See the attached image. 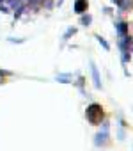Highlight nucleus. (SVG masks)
Listing matches in <instances>:
<instances>
[{
    "mask_svg": "<svg viewBox=\"0 0 133 151\" xmlns=\"http://www.w3.org/2000/svg\"><path fill=\"white\" fill-rule=\"evenodd\" d=\"M85 116L87 119L91 121V124H99L103 121V109L99 103H91L85 110Z\"/></svg>",
    "mask_w": 133,
    "mask_h": 151,
    "instance_id": "nucleus-1",
    "label": "nucleus"
},
{
    "mask_svg": "<svg viewBox=\"0 0 133 151\" xmlns=\"http://www.w3.org/2000/svg\"><path fill=\"white\" fill-rule=\"evenodd\" d=\"M87 7H89V0H75V4H73V11L77 14H85Z\"/></svg>",
    "mask_w": 133,
    "mask_h": 151,
    "instance_id": "nucleus-2",
    "label": "nucleus"
},
{
    "mask_svg": "<svg viewBox=\"0 0 133 151\" xmlns=\"http://www.w3.org/2000/svg\"><path fill=\"white\" fill-rule=\"evenodd\" d=\"M115 30L119 34V39L121 37H128V23L126 22H122V20L115 22Z\"/></svg>",
    "mask_w": 133,
    "mask_h": 151,
    "instance_id": "nucleus-3",
    "label": "nucleus"
},
{
    "mask_svg": "<svg viewBox=\"0 0 133 151\" xmlns=\"http://www.w3.org/2000/svg\"><path fill=\"white\" fill-rule=\"evenodd\" d=\"M131 37L128 36V37H121L119 39V48H121V53L124 55V53H129V48H131Z\"/></svg>",
    "mask_w": 133,
    "mask_h": 151,
    "instance_id": "nucleus-4",
    "label": "nucleus"
},
{
    "mask_svg": "<svg viewBox=\"0 0 133 151\" xmlns=\"http://www.w3.org/2000/svg\"><path fill=\"white\" fill-rule=\"evenodd\" d=\"M91 73H92V80H94V87L96 89H101V80H99V71L96 68L94 62H91Z\"/></svg>",
    "mask_w": 133,
    "mask_h": 151,
    "instance_id": "nucleus-5",
    "label": "nucleus"
},
{
    "mask_svg": "<svg viewBox=\"0 0 133 151\" xmlns=\"http://www.w3.org/2000/svg\"><path fill=\"white\" fill-rule=\"evenodd\" d=\"M107 139H108L107 130H105V132H99V133L96 135V139H94V144H96V146H105V144H107Z\"/></svg>",
    "mask_w": 133,
    "mask_h": 151,
    "instance_id": "nucleus-6",
    "label": "nucleus"
},
{
    "mask_svg": "<svg viewBox=\"0 0 133 151\" xmlns=\"http://www.w3.org/2000/svg\"><path fill=\"white\" fill-rule=\"evenodd\" d=\"M131 6H133V0H119V4H117V7L121 11H128V9H131Z\"/></svg>",
    "mask_w": 133,
    "mask_h": 151,
    "instance_id": "nucleus-7",
    "label": "nucleus"
},
{
    "mask_svg": "<svg viewBox=\"0 0 133 151\" xmlns=\"http://www.w3.org/2000/svg\"><path fill=\"white\" fill-rule=\"evenodd\" d=\"M55 80L60 82V84H69V82H71V75H68V73H60V75H57Z\"/></svg>",
    "mask_w": 133,
    "mask_h": 151,
    "instance_id": "nucleus-8",
    "label": "nucleus"
},
{
    "mask_svg": "<svg viewBox=\"0 0 133 151\" xmlns=\"http://www.w3.org/2000/svg\"><path fill=\"white\" fill-rule=\"evenodd\" d=\"M7 4H9V7L14 9V11H18L20 7L25 6V4H23V0H7Z\"/></svg>",
    "mask_w": 133,
    "mask_h": 151,
    "instance_id": "nucleus-9",
    "label": "nucleus"
},
{
    "mask_svg": "<svg viewBox=\"0 0 133 151\" xmlns=\"http://www.w3.org/2000/svg\"><path fill=\"white\" fill-rule=\"evenodd\" d=\"M91 22H92V16H91V14H82V16H80V23H82L84 27H89Z\"/></svg>",
    "mask_w": 133,
    "mask_h": 151,
    "instance_id": "nucleus-10",
    "label": "nucleus"
},
{
    "mask_svg": "<svg viewBox=\"0 0 133 151\" xmlns=\"http://www.w3.org/2000/svg\"><path fill=\"white\" fill-rule=\"evenodd\" d=\"M75 34H77V27H69L68 30H66V32H64V36H62V39L66 41V39H69V37H71V36H75Z\"/></svg>",
    "mask_w": 133,
    "mask_h": 151,
    "instance_id": "nucleus-11",
    "label": "nucleus"
},
{
    "mask_svg": "<svg viewBox=\"0 0 133 151\" xmlns=\"http://www.w3.org/2000/svg\"><path fill=\"white\" fill-rule=\"evenodd\" d=\"M96 39H98V43H99V45H101L105 50H110V43H108L105 37H101V36H96Z\"/></svg>",
    "mask_w": 133,
    "mask_h": 151,
    "instance_id": "nucleus-12",
    "label": "nucleus"
},
{
    "mask_svg": "<svg viewBox=\"0 0 133 151\" xmlns=\"http://www.w3.org/2000/svg\"><path fill=\"white\" fill-rule=\"evenodd\" d=\"M23 2H25L27 6H30V7H36V6H39L41 2H44V0H23Z\"/></svg>",
    "mask_w": 133,
    "mask_h": 151,
    "instance_id": "nucleus-13",
    "label": "nucleus"
},
{
    "mask_svg": "<svg viewBox=\"0 0 133 151\" xmlns=\"http://www.w3.org/2000/svg\"><path fill=\"white\" fill-rule=\"evenodd\" d=\"M0 13H2V14H7V13H9V7H7L6 4H0Z\"/></svg>",
    "mask_w": 133,
    "mask_h": 151,
    "instance_id": "nucleus-14",
    "label": "nucleus"
},
{
    "mask_svg": "<svg viewBox=\"0 0 133 151\" xmlns=\"http://www.w3.org/2000/svg\"><path fill=\"white\" fill-rule=\"evenodd\" d=\"M9 41L11 43H23V39H13V37H9Z\"/></svg>",
    "mask_w": 133,
    "mask_h": 151,
    "instance_id": "nucleus-15",
    "label": "nucleus"
},
{
    "mask_svg": "<svg viewBox=\"0 0 133 151\" xmlns=\"http://www.w3.org/2000/svg\"><path fill=\"white\" fill-rule=\"evenodd\" d=\"M112 2H114V4H115V6H117V4H119V0H112Z\"/></svg>",
    "mask_w": 133,
    "mask_h": 151,
    "instance_id": "nucleus-16",
    "label": "nucleus"
},
{
    "mask_svg": "<svg viewBox=\"0 0 133 151\" xmlns=\"http://www.w3.org/2000/svg\"><path fill=\"white\" fill-rule=\"evenodd\" d=\"M4 2H6V0H0V4H4Z\"/></svg>",
    "mask_w": 133,
    "mask_h": 151,
    "instance_id": "nucleus-17",
    "label": "nucleus"
},
{
    "mask_svg": "<svg viewBox=\"0 0 133 151\" xmlns=\"http://www.w3.org/2000/svg\"><path fill=\"white\" fill-rule=\"evenodd\" d=\"M6 2H7V0H6Z\"/></svg>",
    "mask_w": 133,
    "mask_h": 151,
    "instance_id": "nucleus-18",
    "label": "nucleus"
}]
</instances>
